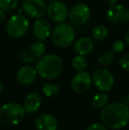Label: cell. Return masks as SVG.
Instances as JSON below:
<instances>
[{"mask_svg":"<svg viewBox=\"0 0 129 130\" xmlns=\"http://www.w3.org/2000/svg\"><path fill=\"white\" fill-rule=\"evenodd\" d=\"M105 1L110 5H114V4H117L119 0H105Z\"/></svg>","mask_w":129,"mask_h":130,"instance_id":"31","label":"cell"},{"mask_svg":"<svg viewBox=\"0 0 129 130\" xmlns=\"http://www.w3.org/2000/svg\"><path fill=\"white\" fill-rule=\"evenodd\" d=\"M119 64L123 70L129 72V52L126 53V55H124V56L119 60Z\"/></svg>","mask_w":129,"mask_h":130,"instance_id":"24","label":"cell"},{"mask_svg":"<svg viewBox=\"0 0 129 130\" xmlns=\"http://www.w3.org/2000/svg\"><path fill=\"white\" fill-rule=\"evenodd\" d=\"M41 103V96L37 92H31L26 96L23 106L27 113H34L40 108Z\"/></svg>","mask_w":129,"mask_h":130,"instance_id":"16","label":"cell"},{"mask_svg":"<svg viewBox=\"0 0 129 130\" xmlns=\"http://www.w3.org/2000/svg\"><path fill=\"white\" fill-rule=\"evenodd\" d=\"M128 107H129V106H128Z\"/></svg>","mask_w":129,"mask_h":130,"instance_id":"34","label":"cell"},{"mask_svg":"<svg viewBox=\"0 0 129 130\" xmlns=\"http://www.w3.org/2000/svg\"><path fill=\"white\" fill-rule=\"evenodd\" d=\"M48 1H50V2H53V1H55V0H48Z\"/></svg>","mask_w":129,"mask_h":130,"instance_id":"33","label":"cell"},{"mask_svg":"<svg viewBox=\"0 0 129 130\" xmlns=\"http://www.w3.org/2000/svg\"><path fill=\"white\" fill-rule=\"evenodd\" d=\"M47 6L43 0H23L21 4L25 15L34 20L43 18L47 13Z\"/></svg>","mask_w":129,"mask_h":130,"instance_id":"9","label":"cell"},{"mask_svg":"<svg viewBox=\"0 0 129 130\" xmlns=\"http://www.w3.org/2000/svg\"><path fill=\"white\" fill-rule=\"evenodd\" d=\"M76 32L72 24L67 22L58 23L52 28L50 38L52 43L59 48H67L73 43Z\"/></svg>","mask_w":129,"mask_h":130,"instance_id":"3","label":"cell"},{"mask_svg":"<svg viewBox=\"0 0 129 130\" xmlns=\"http://www.w3.org/2000/svg\"><path fill=\"white\" fill-rule=\"evenodd\" d=\"M125 49V43L121 40H117L112 44V51L115 53H120Z\"/></svg>","mask_w":129,"mask_h":130,"instance_id":"25","label":"cell"},{"mask_svg":"<svg viewBox=\"0 0 129 130\" xmlns=\"http://www.w3.org/2000/svg\"><path fill=\"white\" fill-rule=\"evenodd\" d=\"M19 0H0V9L5 12H10L15 10Z\"/></svg>","mask_w":129,"mask_h":130,"instance_id":"23","label":"cell"},{"mask_svg":"<svg viewBox=\"0 0 129 130\" xmlns=\"http://www.w3.org/2000/svg\"><path fill=\"white\" fill-rule=\"evenodd\" d=\"M100 117L107 127L120 129L129 122V107L122 102L109 104L102 109Z\"/></svg>","mask_w":129,"mask_h":130,"instance_id":"1","label":"cell"},{"mask_svg":"<svg viewBox=\"0 0 129 130\" xmlns=\"http://www.w3.org/2000/svg\"><path fill=\"white\" fill-rule=\"evenodd\" d=\"M115 58V52L113 51H107L103 52L98 58V63L103 67H107L112 64Z\"/></svg>","mask_w":129,"mask_h":130,"instance_id":"21","label":"cell"},{"mask_svg":"<svg viewBox=\"0 0 129 130\" xmlns=\"http://www.w3.org/2000/svg\"><path fill=\"white\" fill-rule=\"evenodd\" d=\"M6 19V12L0 9V23L4 22Z\"/></svg>","mask_w":129,"mask_h":130,"instance_id":"28","label":"cell"},{"mask_svg":"<svg viewBox=\"0 0 129 130\" xmlns=\"http://www.w3.org/2000/svg\"><path fill=\"white\" fill-rule=\"evenodd\" d=\"M122 103L125 104L126 105L129 106V95H126V96H125L124 98H123Z\"/></svg>","mask_w":129,"mask_h":130,"instance_id":"29","label":"cell"},{"mask_svg":"<svg viewBox=\"0 0 129 130\" xmlns=\"http://www.w3.org/2000/svg\"><path fill=\"white\" fill-rule=\"evenodd\" d=\"M64 68V62L56 54L43 55L35 63V69L38 75L45 80H53L59 77Z\"/></svg>","mask_w":129,"mask_h":130,"instance_id":"2","label":"cell"},{"mask_svg":"<svg viewBox=\"0 0 129 130\" xmlns=\"http://www.w3.org/2000/svg\"><path fill=\"white\" fill-rule=\"evenodd\" d=\"M24 106L15 102H9L0 107V121L8 126L20 124L26 116Z\"/></svg>","mask_w":129,"mask_h":130,"instance_id":"4","label":"cell"},{"mask_svg":"<svg viewBox=\"0 0 129 130\" xmlns=\"http://www.w3.org/2000/svg\"><path fill=\"white\" fill-rule=\"evenodd\" d=\"M59 91V86L55 83H46L43 87V92L47 98L56 96Z\"/></svg>","mask_w":129,"mask_h":130,"instance_id":"22","label":"cell"},{"mask_svg":"<svg viewBox=\"0 0 129 130\" xmlns=\"http://www.w3.org/2000/svg\"><path fill=\"white\" fill-rule=\"evenodd\" d=\"M125 41H126V43L129 46V28L126 30V35H125Z\"/></svg>","mask_w":129,"mask_h":130,"instance_id":"30","label":"cell"},{"mask_svg":"<svg viewBox=\"0 0 129 130\" xmlns=\"http://www.w3.org/2000/svg\"><path fill=\"white\" fill-rule=\"evenodd\" d=\"M29 26L28 17L21 13H17L9 18L5 25V32L11 38L18 39L23 37L28 33Z\"/></svg>","mask_w":129,"mask_h":130,"instance_id":"5","label":"cell"},{"mask_svg":"<svg viewBox=\"0 0 129 130\" xmlns=\"http://www.w3.org/2000/svg\"><path fill=\"white\" fill-rule=\"evenodd\" d=\"M106 19L110 24L122 26L129 22V8L121 4L110 5L106 12Z\"/></svg>","mask_w":129,"mask_h":130,"instance_id":"6","label":"cell"},{"mask_svg":"<svg viewBox=\"0 0 129 130\" xmlns=\"http://www.w3.org/2000/svg\"><path fill=\"white\" fill-rule=\"evenodd\" d=\"M109 98L108 95L105 93H102V94H97L92 99V105L96 108V109H103L104 106L108 104Z\"/></svg>","mask_w":129,"mask_h":130,"instance_id":"19","label":"cell"},{"mask_svg":"<svg viewBox=\"0 0 129 130\" xmlns=\"http://www.w3.org/2000/svg\"><path fill=\"white\" fill-rule=\"evenodd\" d=\"M52 27L50 21L44 18H39L34 21L32 26V32L34 36L39 41H44L50 36Z\"/></svg>","mask_w":129,"mask_h":130,"instance_id":"12","label":"cell"},{"mask_svg":"<svg viewBox=\"0 0 129 130\" xmlns=\"http://www.w3.org/2000/svg\"><path fill=\"white\" fill-rule=\"evenodd\" d=\"M2 92H3V85H2V83L0 82V95L2 94Z\"/></svg>","mask_w":129,"mask_h":130,"instance_id":"32","label":"cell"},{"mask_svg":"<svg viewBox=\"0 0 129 130\" xmlns=\"http://www.w3.org/2000/svg\"><path fill=\"white\" fill-rule=\"evenodd\" d=\"M87 65H88V63H87L86 58H85V56H82V55L77 54L76 56L73 57V58L72 60V67L77 72L84 70L86 68Z\"/></svg>","mask_w":129,"mask_h":130,"instance_id":"20","label":"cell"},{"mask_svg":"<svg viewBox=\"0 0 129 130\" xmlns=\"http://www.w3.org/2000/svg\"><path fill=\"white\" fill-rule=\"evenodd\" d=\"M91 17V10L89 6L84 3L75 4L69 10L68 19L71 24L76 27L85 25Z\"/></svg>","mask_w":129,"mask_h":130,"instance_id":"7","label":"cell"},{"mask_svg":"<svg viewBox=\"0 0 129 130\" xmlns=\"http://www.w3.org/2000/svg\"><path fill=\"white\" fill-rule=\"evenodd\" d=\"M59 123L57 119L49 113H43L34 120L36 130H57Z\"/></svg>","mask_w":129,"mask_h":130,"instance_id":"13","label":"cell"},{"mask_svg":"<svg viewBox=\"0 0 129 130\" xmlns=\"http://www.w3.org/2000/svg\"><path fill=\"white\" fill-rule=\"evenodd\" d=\"M92 82L102 92H108L114 85V76L105 68H97L91 74Z\"/></svg>","mask_w":129,"mask_h":130,"instance_id":"8","label":"cell"},{"mask_svg":"<svg viewBox=\"0 0 129 130\" xmlns=\"http://www.w3.org/2000/svg\"><path fill=\"white\" fill-rule=\"evenodd\" d=\"M29 52L32 54V56L34 58H40L41 57H43L45 53V45L43 43V41H37L34 42L31 44L29 48Z\"/></svg>","mask_w":129,"mask_h":130,"instance_id":"18","label":"cell"},{"mask_svg":"<svg viewBox=\"0 0 129 130\" xmlns=\"http://www.w3.org/2000/svg\"><path fill=\"white\" fill-rule=\"evenodd\" d=\"M73 50L77 54L86 56L94 50V43L90 37H81L73 43Z\"/></svg>","mask_w":129,"mask_h":130,"instance_id":"15","label":"cell"},{"mask_svg":"<svg viewBox=\"0 0 129 130\" xmlns=\"http://www.w3.org/2000/svg\"><path fill=\"white\" fill-rule=\"evenodd\" d=\"M92 85V76L87 71H79L72 79L71 86L74 92L78 94H84L88 92Z\"/></svg>","mask_w":129,"mask_h":130,"instance_id":"11","label":"cell"},{"mask_svg":"<svg viewBox=\"0 0 129 130\" xmlns=\"http://www.w3.org/2000/svg\"><path fill=\"white\" fill-rule=\"evenodd\" d=\"M46 14L51 21L61 23L65 21L68 18L69 9L64 2L55 0L53 2H50V5L47 6Z\"/></svg>","mask_w":129,"mask_h":130,"instance_id":"10","label":"cell"},{"mask_svg":"<svg viewBox=\"0 0 129 130\" xmlns=\"http://www.w3.org/2000/svg\"><path fill=\"white\" fill-rule=\"evenodd\" d=\"M20 58L25 63H33L34 60V58L32 56L30 52H21L20 54Z\"/></svg>","mask_w":129,"mask_h":130,"instance_id":"26","label":"cell"},{"mask_svg":"<svg viewBox=\"0 0 129 130\" xmlns=\"http://www.w3.org/2000/svg\"><path fill=\"white\" fill-rule=\"evenodd\" d=\"M36 69L29 65L21 67L17 72V80L22 85H30L37 77Z\"/></svg>","mask_w":129,"mask_h":130,"instance_id":"14","label":"cell"},{"mask_svg":"<svg viewBox=\"0 0 129 130\" xmlns=\"http://www.w3.org/2000/svg\"><path fill=\"white\" fill-rule=\"evenodd\" d=\"M86 130H108L107 127L104 124H101V123H93L90 124Z\"/></svg>","mask_w":129,"mask_h":130,"instance_id":"27","label":"cell"},{"mask_svg":"<svg viewBox=\"0 0 129 130\" xmlns=\"http://www.w3.org/2000/svg\"><path fill=\"white\" fill-rule=\"evenodd\" d=\"M108 29L104 25H98L96 26L91 31V38L93 41L102 42L105 40L108 36Z\"/></svg>","mask_w":129,"mask_h":130,"instance_id":"17","label":"cell"}]
</instances>
